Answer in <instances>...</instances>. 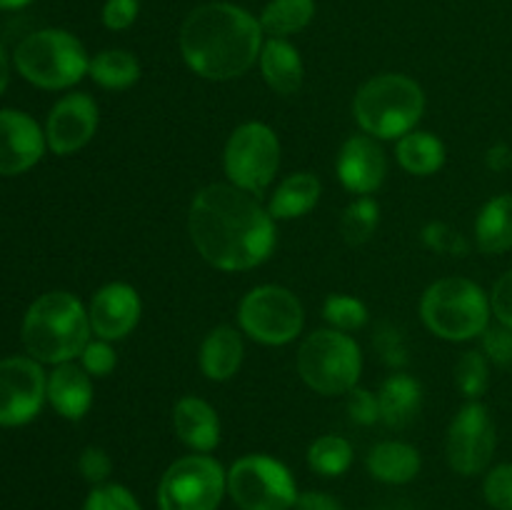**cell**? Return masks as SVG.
I'll return each instance as SVG.
<instances>
[{
    "instance_id": "6da1fadb",
    "label": "cell",
    "mask_w": 512,
    "mask_h": 510,
    "mask_svg": "<svg viewBox=\"0 0 512 510\" xmlns=\"http://www.w3.org/2000/svg\"><path fill=\"white\" fill-rule=\"evenodd\" d=\"M195 250L218 270H250L263 265L275 248V220L263 203L233 183L198 190L188 210Z\"/></svg>"
},
{
    "instance_id": "7a4b0ae2",
    "label": "cell",
    "mask_w": 512,
    "mask_h": 510,
    "mask_svg": "<svg viewBox=\"0 0 512 510\" xmlns=\"http://www.w3.org/2000/svg\"><path fill=\"white\" fill-rule=\"evenodd\" d=\"M180 55L205 80H233L248 73L263 50V28L255 15L233 3H205L180 25Z\"/></svg>"
},
{
    "instance_id": "3957f363",
    "label": "cell",
    "mask_w": 512,
    "mask_h": 510,
    "mask_svg": "<svg viewBox=\"0 0 512 510\" xmlns=\"http://www.w3.org/2000/svg\"><path fill=\"white\" fill-rule=\"evenodd\" d=\"M90 318L73 293L53 290L35 300L23 318V345L38 363L60 365L80 358L90 343Z\"/></svg>"
},
{
    "instance_id": "277c9868",
    "label": "cell",
    "mask_w": 512,
    "mask_h": 510,
    "mask_svg": "<svg viewBox=\"0 0 512 510\" xmlns=\"http://www.w3.org/2000/svg\"><path fill=\"white\" fill-rule=\"evenodd\" d=\"M423 113V88L400 73L375 75L355 93L353 100L355 120L363 133L375 140H400L413 133Z\"/></svg>"
},
{
    "instance_id": "5b68a950",
    "label": "cell",
    "mask_w": 512,
    "mask_h": 510,
    "mask_svg": "<svg viewBox=\"0 0 512 510\" xmlns=\"http://www.w3.org/2000/svg\"><path fill=\"white\" fill-rule=\"evenodd\" d=\"M490 298L478 283L460 275L440 278L420 300V315L430 333L450 343L473 340L488 330Z\"/></svg>"
},
{
    "instance_id": "8992f818",
    "label": "cell",
    "mask_w": 512,
    "mask_h": 510,
    "mask_svg": "<svg viewBox=\"0 0 512 510\" xmlns=\"http://www.w3.org/2000/svg\"><path fill=\"white\" fill-rule=\"evenodd\" d=\"M15 68L28 83L43 90H63L83 80L90 58L83 43L68 30H35L13 53Z\"/></svg>"
},
{
    "instance_id": "52a82bcc",
    "label": "cell",
    "mask_w": 512,
    "mask_h": 510,
    "mask_svg": "<svg viewBox=\"0 0 512 510\" xmlns=\"http://www.w3.org/2000/svg\"><path fill=\"white\" fill-rule=\"evenodd\" d=\"M363 355L348 333L315 330L298 350V373L320 395H343L358 385Z\"/></svg>"
},
{
    "instance_id": "ba28073f",
    "label": "cell",
    "mask_w": 512,
    "mask_h": 510,
    "mask_svg": "<svg viewBox=\"0 0 512 510\" xmlns=\"http://www.w3.org/2000/svg\"><path fill=\"white\" fill-rule=\"evenodd\" d=\"M228 493V473L208 453L175 460L158 485L160 510H218Z\"/></svg>"
},
{
    "instance_id": "9c48e42d",
    "label": "cell",
    "mask_w": 512,
    "mask_h": 510,
    "mask_svg": "<svg viewBox=\"0 0 512 510\" xmlns=\"http://www.w3.org/2000/svg\"><path fill=\"white\" fill-rule=\"evenodd\" d=\"M228 495L240 510H293V473L270 455H245L228 470Z\"/></svg>"
},
{
    "instance_id": "30bf717a",
    "label": "cell",
    "mask_w": 512,
    "mask_h": 510,
    "mask_svg": "<svg viewBox=\"0 0 512 510\" xmlns=\"http://www.w3.org/2000/svg\"><path fill=\"white\" fill-rule=\"evenodd\" d=\"M223 165L235 188L253 195L263 193L280 168V143L275 130L255 120L238 125L225 143Z\"/></svg>"
},
{
    "instance_id": "8fae6325",
    "label": "cell",
    "mask_w": 512,
    "mask_h": 510,
    "mask_svg": "<svg viewBox=\"0 0 512 510\" xmlns=\"http://www.w3.org/2000/svg\"><path fill=\"white\" fill-rule=\"evenodd\" d=\"M245 335L263 345H288L300 335L305 313L300 300L283 285H258L238 305Z\"/></svg>"
},
{
    "instance_id": "7c38bea8",
    "label": "cell",
    "mask_w": 512,
    "mask_h": 510,
    "mask_svg": "<svg viewBox=\"0 0 512 510\" xmlns=\"http://www.w3.org/2000/svg\"><path fill=\"white\" fill-rule=\"evenodd\" d=\"M495 423L480 400H468L448 428V463L460 475H478L495 453Z\"/></svg>"
},
{
    "instance_id": "4fadbf2b",
    "label": "cell",
    "mask_w": 512,
    "mask_h": 510,
    "mask_svg": "<svg viewBox=\"0 0 512 510\" xmlns=\"http://www.w3.org/2000/svg\"><path fill=\"white\" fill-rule=\"evenodd\" d=\"M48 398V378L35 358L0 360V425L18 428L30 423Z\"/></svg>"
},
{
    "instance_id": "5bb4252c",
    "label": "cell",
    "mask_w": 512,
    "mask_h": 510,
    "mask_svg": "<svg viewBox=\"0 0 512 510\" xmlns=\"http://www.w3.org/2000/svg\"><path fill=\"white\" fill-rule=\"evenodd\" d=\"M98 130V105L88 93H70L53 105L45 123V143L55 155L78 153Z\"/></svg>"
},
{
    "instance_id": "9a60e30c",
    "label": "cell",
    "mask_w": 512,
    "mask_h": 510,
    "mask_svg": "<svg viewBox=\"0 0 512 510\" xmlns=\"http://www.w3.org/2000/svg\"><path fill=\"white\" fill-rule=\"evenodd\" d=\"M90 330L100 340H123L140 320V295L128 283H108L93 295L88 308Z\"/></svg>"
},
{
    "instance_id": "2e32d148",
    "label": "cell",
    "mask_w": 512,
    "mask_h": 510,
    "mask_svg": "<svg viewBox=\"0 0 512 510\" xmlns=\"http://www.w3.org/2000/svg\"><path fill=\"white\" fill-rule=\"evenodd\" d=\"M45 130L20 110H0V175H20L45 153Z\"/></svg>"
},
{
    "instance_id": "e0dca14e",
    "label": "cell",
    "mask_w": 512,
    "mask_h": 510,
    "mask_svg": "<svg viewBox=\"0 0 512 510\" xmlns=\"http://www.w3.org/2000/svg\"><path fill=\"white\" fill-rule=\"evenodd\" d=\"M335 168L345 190L355 195H370L385 183L388 160L378 140L370 135H353L340 148Z\"/></svg>"
},
{
    "instance_id": "ac0fdd59",
    "label": "cell",
    "mask_w": 512,
    "mask_h": 510,
    "mask_svg": "<svg viewBox=\"0 0 512 510\" xmlns=\"http://www.w3.org/2000/svg\"><path fill=\"white\" fill-rule=\"evenodd\" d=\"M175 435L195 453H210L220 443V418L213 405L195 395H185L173 408Z\"/></svg>"
},
{
    "instance_id": "d6986e66",
    "label": "cell",
    "mask_w": 512,
    "mask_h": 510,
    "mask_svg": "<svg viewBox=\"0 0 512 510\" xmlns=\"http://www.w3.org/2000/svg\"><path fill=\"white\" fill-rule=\"evenodd\" d=\"M48 400L63 418H85L93 405V380L83 365H75L73 360L55 365L48 375Z\"/></svg>"
},
{
    "instance_id": "ffe728a7",
    "label": "cell",
    "mask_w": 512,
    "mask_h": 510,
    "mask_svg": "<svg viewBox=\"0 0 512 510\" xmlns=\"http://www.w3.org/2000/svg\"><path fill=\"white\" fill-rule=\"evenodd\" d=\"M380 420L388 428H408L423 408V385L408 373H395L378 390Z\"/></svg>"
},
{
    "instance_id": "44dd1931",
    "label": "cell",
    "mask_w": 512,
    "mask_h": 510,
    "mask_svg": "<svg viewBox=\"0 0 512 510\" xmlns=\"http://www.w3.org/2000/svg\"><path fill=\"white\" fill-rule=\"evenodd\" d=\"M198 360L208 380H230L243 365V338L230 325H218L205 335Z\"/></svg>"
},
{
    "instance_id": "7402d4cb",
    "label": "cell",
    "mask_w": 512,
    "mask_h": 510,
    "mask_svg": "<svg viewBox=\"0 0 512 510\" xmlns=\"http://www.w3.org/2000/svg\"><path fill=\"white\" fill-rule=\"evenodd\" d=\"M260 73L270 90L278 95L298 93L303 85V60L295 45H290L285 38H270L263 43L260 50Z\"/></svg>"
},
{
    "instance_id": "603a6c76",
    "label": "cell",
    "mask_w": 512,
    "mask_h": 510,
    "mask_svg": "<svg viewBox=\"0 0 512 510\" xmlns=\"http://www.w3.org/2000/svg\"><path fill=\"white\" fill-rule=\"evenodd\" d=\"M323 185L313 173H293L278 183L268 200V213L273 220H295L308 215L318 205Z\"/></svg>"
},
{
    "instance_id": "cb8c5ba5",
    "label": "cell",
    "mask_w": 512,
    "mask_h": 510,
    "mask_svg": "<svg viewBox=\"0 0 512 510\" xmlns=\"http://www.w3.org/2000/svg\"><path fill=\"white\" fill-rule=\"evenodd\" d=\"M365 465L380 483L403 485L420 473V453L413 445L400 443V440H385L370 450Z\"/></svg>"
},
{
    "instance_id": "d4e9b609",
    "label": "cell",
    "mask_w": 512,
    "mask_h": 510,
    "mask_svg": "<svg viewBox=\"0 0 512 510\" xmlns=\"http://www.w3.org/2000/svg\"><path fill=\"white\" fill-rule=\"evenodd\" d=\"M475 243L485 255H500L512 248V195H495L480 208L475 220Z\"/></svg>"
},
{
    "instance_id": "484cf974",
    "label": "cell",
    "mask_w": 512,
    "mask_h": 510,
    "mask_svg": "<svg viewBox=\"0 0 512 510\" xmlns=\"http://www.w3.org/2000/svg\"><path fill=\"white\" fill-rule=\"evenodd\" d=\"M395 155H398L400 168L408 170L410 175H420V178L438 173L445 165L443 140L425 130H413V133L403 135L398 140Z\"/></svg>"
},
{
    "instance_id": "4316f807",
    "label": "cell",
    "mask_w": 512,
    "mask_h": 510,
    "mask_svg": "<svg viewBox=\"0 0 512 510\" xmlns=\"http://www.w3.org/2000/svg\"><path fill=\"white\" fill-rule=\"evenodd\" d=\"M315 15V0H270L260 13V28L270 38H288L308 28Z\"/></svg>"
},
{
    "instance_id": "83f0119b",
    "label": "cell",
    "mask_w": 512,
    "mask_h": 510,
    "mask_svg": "<svg viewBox=\"0 0 512 510\" xmlns=\"http://www.w3.org/2000/svg\"><path fill=\"white\" fill-rule=\"evenodd\" d=\"M88 75L108 90H125L140 78V63L130 50L110 48L90 58Z\"/></svg>"
},
{
    "instance_id": "f1b7e54d",
    "label": "cell",
    "mask_w": 512,
    "mask_h": 510,
    "mask_svg": "<svg viewBox=\"0 0 512 510\" xmlns=\"http://www.w3.org/2000/svg\"><path fill=\"white\" fill-rule=\"evenodd\" d=\"M308 465L323 478H338L353 465V445L340 435H323L308 448Z\"/></svg>"
},
{
    "instance_id": "f546056e",
    "label": "cell",
    "mask_w": 512,
    "mask_h": 510,
    "mask_svg": "<svg viewBox=\"0 0 512 510\" xmlns=\"http://www.w3.org/2000/svg\"><path fill=\"white\" fill-rule=\"evenodd\" d=\"M380 223V208L370 195H360L358 200L343 210L340 218V233H343L345 243L363 245L373 238L375 228Z\"/></svg>"
},
{
    "instance_id": "4dcf8cb0",
    "label": "cell",
    "mask_w": 512,
    "mask_h": 510,
    "mask_svg": "<svg viewBox=\"0 0 512 510\" xmlns=\"http://www.w3.org/2000/svg\"><path fill=\"white\" fill-rule=\"evenodd\" d=\"M323 318L328 320L330 328L340 330V333H353L368 323V308L363 300L353 298V295L335 293L325 298Z\"/></svg>"
},
{
    "instance_id": "1f68e13d",
    "label": "cell",
    "mask_w": 512,
    "mask_h": 510,
    "mask_svg": "<svg viewBox=\"0 0 512 510\" xmlns=\"http://www.w3.org/2000/svg\"><path fill=\"white\" fill-rule=\"evenodd\" d=\"M455 383L468 400L483 398L490 385L488 358L478 350H468V353L460 355L458 365H455Z\"/></svg>"
},
{
    "instance_id": "d6a6232c",
    "label": "cell",
    "mask_w": 512,
    "mask_h": 510,
    "mask_svg": "<svg viewBox=\"0 0 512 510\" xmlns=\"http://www.w3.org/2000/svg\"><path fill=\"white\" fill-rule=\"evenodd\" d=\"M83 510H140V505L125 485L103 483L90 490Z\"/></svg>"
},
{
    "instance_id": "836d02e7",
    "label": "cell",
    "mask_w": 512,
    "mask_h": 510,
    "mask_svg": "<svg viewBox=\"0 0 512 510\" xmlns=\"http://www.w3.org/2000/svg\"><path fill=\"white\" fill-rule=\"evenodd\" d=\"M420 240H423L430 250H438V253H445V255H455V258H463V255H468L470 250L468 240H465L458 230H453L445 223L425 225L423 233H420Z\"/></svg>"
},
{
    "instance_id": "e575fe53",
    "label": "cell",
    "mask_w": 512,
    "mask_h": 510,
    "mask_svg": "<svg viewBox=\"0 0 512 510\" xmlns=\"http://www.w3.org/2000/svg\"><path fill=\"white\" fill-rule=\"evenodd\" d=\"M375 350L383 355V360L393 368H405L408 365V345H405L403 333H400L395 325L390 323H380L375 328V338H373Z\"/></svg>"
},
{
    "instance_id": "d590c367",
    "label": "cell",
    "mask_w": 512,
    "mask_h": 510,
    "mask_svg": "<svg viewBox=\"0 0 512 510\" xmlns=\"http://www.w3.org/2000/svg\"><path fill=\"white\" fill-rule=\"evenodd\" d=\"M485 500L495 510H512V463H503L485 475Z\"/></svg>"
},
{
    "instance_id": "8d00e7d4",
    "label": "cell",
    "mask_w": 512,
    "mask_h": 510,
    "mask_svg": "<svg viewBox=\"0 0 512 510\" xmlns=\"http://www.w3.org/2000/svg\"><path fill=\"white\" fill-rule=\"evenodd\" d=\"M80 365L85 368V373L90 378H105L115 370L118 365V358H115V350L108 340H90L88 345L80 353Z\"/></svg>"
},
{
    "instance_id": "74e56055",
    "label": "cell",
    "mask_w": 512,
    "mask_h": 510,
    "mask_svg": "<svg viewBox=\"0 0 512 510\" xmlns=\"http://www.w3.org/2000/svg\"><path fill=\"white\" fill-rule=\"evenodd\" d=\"M78 470L88 483L103 485L105 480L110 478V473H113V460H110V455L105 453L103 448L90 445V448H85L83 453H80Z\"/></svg>"
},
{
    "instance_id": "f35d334b",
    "label": "cell",
    "mask_w": 512,
    "mask_h": 510,
    "mask_svg": "<svg viewBox=\"0 0 512 510\" xmlns=\"http://www.w3.org/2000/svg\"><path fill=\"white\" fill-rule=\"evenodd\" d=\"M348 415L355 425H375L380 420L378 395L355 385L348 393Z\"/></svg>"
},
{
    "instance_id": "ab89813d",
    "label": "cell",
    "mask_w": 512,
    "mask_h": 510,
    "mask_svg": "<svg viewBox=\"0 0 512 510\" xmlns=\"http://www.w3.org/2000/svg\"><path fill=\"white\" fill-rule=\"evenodd\" d=\"M483 350L493 363L512 365V328L508 325H493L483 333Z\"/></svg>"
},
{
    "instance_id": "60d3db41",
    "label": "cell",
    "mask_w": 512,
    "mask_h": 510,
    "mask_svg": "<svg viewBox=\"0 0 512 510\" xmlns=\"http://www.w3.org/2000/svg\"><path fill=\"white\" fill-rule=\"evenodd\" d=\"M138 0H108L103 8V23L108 30H128L138 18Z\"/></svg>"
},
{
    "instance_id": "b9f144b4",
    "label": "cell",
    "mask_w": 512,
    "mask_h": 510,
    "mask_svg": "<svg viewBox=\"0 0 512 510\" xmlns=\"http://www.w3.org/2000/svg\"><path fill=\"white\" fill-rule=\"evenodd\" d=\"M490 310H493V315L498 318L500 325L512 328V270L500 275L498 283L493 285V293H490Z\"/></svg>"
},
{
    "instance_id": "7bdbcfd3",
    "label": "cell",
    "mask_w": 512,
    "mask_h": 510,
    "mask_svg": "<svg viewBox=\"0 0 512 510\" xmlns=\"http://www.w3.org/2000/svg\"><path fill=\"white\" fill-rule=\"evenodd\" d=\"M293 510H343L338 498L330 493H320V490H308V493H298Z\"/></svg>"
},
{
    "instance_id": "ee69618b",
    "label": "cell",
    "mask_w": 512,
    "mask_h": 510,
    "mask_svg": "<svg viewBox=\"0 0 512 510\" xmlns=\"http://www.w3.org/2000/svg\"><path fill=\"white\" fill-rule=\"evenodd\" d=\"M485 163H488V168L495 170V173L510 170L512 168V148L505 143L493 145V148L488 150V155H485Z\"/></svg>"
},
{
    "instance_id": "f6af8a7d",
    "label": "cell",
    "mask_w": 512,
    "mask_h": 510,
    "mask_svg": "<svg viewBox=\"0 0 512 510\" xmlns=\"http://www.w3.org/2000/svg\"><path fill=\"white\" fill-rule=\"evenodd\" d=\"M10 83V63H8V55H5V48L0 45V95L5 93Z\"/></svg>"
},
{
    "instance_id": "bcb514c9",
    "label": "cell",
    "mask_w": 512,
    "mask_h": 510,
    "mask_svg": "<svg viewBox=\"0 0 512 510\" xmlns=\"http://www.w3.org/2000/svg\"><path fill=\"white\" fill-rule=\"evenodd\" d=\"M28 3H33V0H0V10H18Z\"/></svg>"
}]
</instances>
